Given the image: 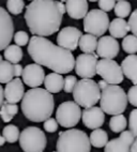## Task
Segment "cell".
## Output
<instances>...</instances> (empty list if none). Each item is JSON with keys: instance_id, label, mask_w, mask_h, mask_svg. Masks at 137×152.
Listing matches in <instances>:
<instances>
[{"instance_id": "cell-4", "label": "cell", "mask_w": 137, "mask_h": 152, "mask_svg": "<svg viewBox=\"0 0 137 152\" xmlns=\"http://www.w3.org/2000/svg\"><path fill=\"white\" fill-rule=\"evenodd\" d=\"M128 94L118 85H108L102 90L100 104L105 114L115 116L122 114L128 106Z\"/></svg>"}, {"instance_id": "cell-31", "label": "cell", "mask_w": 137, "mask_h": 152, "mask_svg": "<svg viewBox=\"0 0 137 152\" xmlns=\"http://www.w3.org/2000/svg\"><path fill=\"white\" fill-rule=\"evenodd\" d=\"M122 48L128 54H136L137 53V37L134 34L125 35L122 41Z\"/></svg>"}, {"instance_id": "cell-50", "label": "cell", "mask_w": 137, "mask_h": 152, "mask_svg": "<svg viewBox=\"0 0 137 152\" xmlns=\"http://www.w3.org/2000/svg\"><path fill=\"white\" fill-rule=\"evenodd\" d=\"M30 1H32V0H30Z\"/></svg>"}, {"instance_id": "cell-45", "label": "cell", "mask_w": 137, "mask_h": 152, "mask_svg": "<svg viewBox=\"0 0 137 152\" xmlns=\"http://www.w3.org/2000/svg\"><path fill=\"white\" fill-rule=\"evenodd\" d=\"M88 1H90V2H96V1H99V0H88Z\"/></svg>"}, {"instance_id": "cell-49", "label": "cell", "mask_w": 137, "mask_h": 152, "mask_svg": "<svg viewBox=\"0 0 137 152\" xmlns=\"http://www.w3.org/2000/svg\"><path fill=\"white\" fill-rule=\"evenodd\" d=\"M54 152H58V151H54Z\"/></svg>"}, {"instance_id": "cell-29", "label": "cell", "mask_w": 137, "mask_h": 152, "mask_svg": "<svg viewBox=\"0 0 137 152\" xmlns=\"http://www.w3.org/2000/svg\"><path fill=\"white\" fill-rule=\"evenodd\" d=\"M19 130L16 125L13 124H9L7 126H4V129L2 130V136L4 137L6 141L10 142V144H14L19 139Z\"/></svg>"}, {"instance_id": "cell-41", "label": "cell", "mask_w": 137, "mask_h": 152, "mask_svg": "<svg viewBox=\"0 0 137 152\" xmlns=\"http://www.w3.org/2000/svg\"><path fill=\"white\" fill-rule=\"evenodd\" d=\"M3 99H4V89L0 85V107L3 104Z\"/></svg>"}, {"instance_id": "cell-36", "label": "cell", "mask_w": 137, "mask_h": 152, "mask_svg": "<svg viewBox=\"0 0 137 152\" xmlns=\"http://www.w3.org/2000/svg\"><path fill=\"white\" fill-rule=\"evenodd\" d=\"M58 121L54 118H48L44 121L43 123V126H44V130L48 132V133H55L56 131L58 130Z\"/></svg>"}, {"instance_id": "cell-5", "label": "cell", "mask_w": 137, "mask_h": 152, "mask_svg": "<svg viewBox=\"0 0 137 152\" xmlns=\"http://www.w3.org/2000/svg\"><path fill=\"white\" fill-rule=\"evenodd\" d=\"M56 148L58 152H90L91 144L84 131L72 129L59 134Z\"/></svg>"}, {"instance_id": "cell-19", "label": "cell", "mask_w": 137, "mask_h": 152, "mask_svg": "<svg viewBox=\"0 0 137 152\" xmlns=\"http://www.w3.org/2000/svg\"><path fill=\"white\" fill-rule=\"evenodd\" d=\"M66 13L73 19H82L88 13V0H66Z\"/></svg>"}, {"instance_id": "cell-21", "label": "cell", "mask_w": 137, "mask_h": 152, "mask_svg": "<svg viewBox=\"0 0 137 152\" xmlns=\"http://www.w3.org/2000/svg\"><path fill=\"white\" fill-rule=\"evenodd\" d=\"M64 78L59 73H50L44 78V86L47 91L50 93H58L63 89Z\"/></svg>"}, {"instance_id": "cell-13", "label": "cell", "mask_w": 137, "mask_h": 152, "mask_svg": "<svg viewBox=\"0 0 137 152\" xmlns=\"http://www.w3.org/2000/svg\"><path fill=\"white\" fill-rule=\"evenodd\" d=\"M14 35V23L10 14L0 7V52L10 45Z\"/></svg>"}, {"instance_id": "cell-26", "label": "cell", "mask_w": 137, "mask_h": 152, "mask_svg": "<svg viewBox=\"0 0 137 152\" xmlns=\"http://www.w3.org/2000/svg\"><path fill=\"white\" fill-rule=\"evenodd\" d=\"M14 76L13 63L8 60H1L0 61V84H8L11 82Z\"/></svg>"}, {"instance_id": "cell-48", "label": "cell", "mask_w": 137, "mask_h": 152, "mask_svg": "<svg viewBox=\"0 0 137 152\" xmlns=\"http://www.w3.org/2000/svg\"><path fill=\"white\" fill-rule=\"evenodd\" d=\"M116 1H121V0H116Z\"/></svg>"}, {"instance_id": "cell-27", "label": "cell", "mask_w": 137, "mask_h": 152, "mask_svg": "<svg viewBox=\"0 0 137 152\" xmlns=\"http://www.w3.org/2000/svg\"><path fill=\"white\" fill-rule=\"evenodd\" d=\"M4 58L6 60L10 61L11 63H19L23 59V50L20 46L13 44V45H9L4 49Z\"/></svg>"}, {"instance_id": "cell-42", "label": "cell", "mask_w": 137, "mask_h": 152, "mask_svg": "<svg viewBox=\"0 0 137 152\" xmlns=\"http://www.w3.org/2000/svg\"><path fill=\"white\" fill-rule=\"evenodd\" d=\"M98 85H99L100 89H101V90H103V89H104V88H106L107 86H108V85H109V84H107V83L105 82L104 79H103V80H100V82L98 83Z\"/></svg>"}, {"instance_id": "cell-25", "label": "cell", "mask_w": 137, "mask_h": 152, "mask_svg": "<svg viewBox=\"0 0 137 152\" xmlns=\"http://www.w3.org/2000/svg\"><path fill=\"white\" fill-rule=\"evenodd\" d=\"M18 113V106L14 103L4 102L0 107V117L3 122H10Z\"/></svg>"}, {"instance_id": "cell-24", "label": "cell", "mask_w": 137, "mask_h": 152, "mask_svg": "<svg viewBox=\"0 0 137 152\" xmlns=\"http://www.w3.org/2000/svg\"><path fill=\"white\" fill-rule=\"evenodd\" d=\"M89 139H90L91 146L95 147V148H103L108 142V134L100 128L95 129L94 131L91 132Z\"/></svg>"}, {"instance_id": "cell-37", "label": "cell", "mask_w": 137, "mask_h": 152, "mask_svg": "<svg viewBox=\"0 0 137 152\" xmlns=\"http://www.w3.org/2000/svg\"><path fill=\"white\" fill-rule=\"evenodd\" d=\"M99 7L104 12H109L116 6V0H99Z\"/></svg>"}, {"instance_id": "cell-44", "label": "cell", "mask_w": 137, "mask_h": 152, "mask_svg": "<svg viewBox=\"0 0 137 152\" xmlns=\"http://www.w3.org/2000/svg\"><path fill=\"white\" fill-rule=\"evenodd\" d=\"M4 141H6V139H4V137H3L1 134H0V147L2 146L3 144H4Z\"/></svg>"}, {"instance_id": "cell-14", "label": "cell", "mask_w": 137, "mask_h": 152, "mask_svg": "<svg viewBox=\"0 0 137 152\" xmlns=\"http://www.w3.org/2000/svg\"><path fill=\"white\" fill-rule=\"evenodd\" d=\"M22 77L23 82L25 83L28 87L36 88L40 87L44 83L45 72H44L42 65L38 64V63H31L24 68Z\"/></svg>"}, {"instance_id": "cell-34", "label": "cell", "mask_w": 137, "mask_h": 152, "mask_svg": "<svg viewBox=\"0 0 137 152\" xmlns=\"http://www.w3.org/2000/svg\"><path fill=\"white\" fill-rule=\"evenodd\" d=\"M76 84H77V78L74 75H68L66 77H64V85H63L64 92L72 93Z\"/></svg>"}, {"instance_id": "cell-35", "label": "cell", "mask_w": 137, "mask_h": 152, "mask_svg": "<svg viewBox=\"0 0 137 152\" xmlns=\"http://www.w3.org/2000/svg\"><path fill=\"white\" fill-rule=\"evenodd\" d=\"M129 128L133 135L137 137V108L133 109L130 114L129 118Z\"/></svg>"}, {"instance_id": "cell-43", "label": "cell", "mask_w": 137, "mask_h": 152, "mask_svg": "<svg viewBox=\"0 0 137 152\" xmlns=\"http://www.w3.org/2000/svg\"><path fill=\"white\" fill-rule=\"evenodd\" d=\"M131 152H137V137H135V140L131 146Z\"/></svg>"}, {"instance_id": "cell-38", "label": "cell", "mask_w": 137, "mask_h": 152, "mask_svg": "<svg viewBox=\"0 0 137 152\" xmlns=\"http://www.w3.org/2000/svg\"><path fill=\"white\" fill-rule=\"evenodd\" d=\"M128 101L131 105L137 107V85H134L133 87L129 89L128 92Z\"/></svg>"}, {"instance_id": "cell-1", "label": "cell", "mask_w": 137, "mask_h": 152, "mask_svg": "<svg viewBox=\"0 0 137 152\" xmlns=\"http://www.w3.org/2000/svg\"><path fill=\"white\" fill-rule=\"evenodd\" d=\"M28 54L36 63L56 73L68 74L75 68V58L71 50L56 45L45 37L33 35L28 43Z\"/></svg>"}, {"instance_id": "cell-33", "label": "cell", "mask_w": 137, "mask_h": 152, "mask_svg": "<svg viewBox=\"0 0 137 152\" xmlns=\"http://www.w3.org/2000/svg\"><path fill=\"white\" fill-rule=\"evenodd\" d=\"M14 42L18 46H25L29 43V35L26 31H17L14 34Z\"/></svg>"}, {"instance_id": "cell-46", "label": "cell", "mask_w": 137, "mask_h": 152, "mask_svg": "<svg viewBox=\"0 0 137 152\" xmlns=\"http://www.w3.org/2000/svg\"><path fill=\"white\" fill-rule=\"evenodd\" d=\"M60 1H61V2H63V3L66 2V0H60Z\"/></svg>"}, {"instance_id": "cell-40", "label": "cell", "mask_w": 137, "mask_h": 152, "mask_svg": "<svg viewBox=\"0 0 137 152\" xmlns=\"http://www.w3.org/2000/svg\"><path fill=\"white\" fill-rule=\"evenodd\" d=\"M13 70H14V76H15V77H19V76H22L24 68H23L19 63H14V64H13Z\"/></svg>"}, {"instance_id": "cell-30", "label": "cell", "mask_w": 137, "mask_h": 152, "mask_svg": "<svg viewBox=\"0 0 137 152\" xmlns=\"http://www.w3.org/2000/svg\"><path fill=\"white\" fill-rule=\"evenodd\" d=\"M114 10H115L116 16L120 17V18H125V17H128L131 14L132 6L129 1L121 0V1H118V2L116 3Z\"/></svg>"}, {"instance_id": "cell-32", "label": "cell", "mask_w": 137, "mask_h": 152, "mask_svg": "<svg viewBox=\"0 0 137 152\" xmlns=\"http://www.w3.org/2000/svg\"><path fill=\"white\" fill-rule=\"evenodd\" d=\"M25 8L24 0H8L7 1V9L13 15H18L23 12Z\"/></svg>"}, {"instance_id": "cell-3", "label": "cell", "mask_w": 137, "mask_h": 152, "mask_svg": "<svg viewBox=\"0 0 137 152\" xmlns=\"http://www.w3.org/2000/svg\"><path fill=\"white\" fill-rule=\"evenodd\" d=\"M54 108V96L46 89L31 88L23 96L22 111L29 121L43 122L52 117Z\"/></svg>"}, {"instance_id": "cell-12", "label": "cell", "mask_w": 137, "mask_h": 152, "mask_svg": "<svg viewBox=\"0 0 137 152\" xmlns=\"http://www.w3.org/2000/svg\"><path fill=\"white\" fill-rule=\"evenodd\" d=\"M82 35V31L73 26H68L60 30L57 35V44L63 48L68 50H75L79 44L80 37Z\"/></svg>"}, {"instance_id": "cell-11", "label": "cell", "mask_w": 137, "mask_h": 152, "mask_svg": "<svg viewBox=\"0 0 137 152\" xmlns=\"http://www.w3.org/2000/svg\"><path fill=\"white\" fill-rule=\"evenodd\" d=\"M98 54H80L75 59V72L82 78H92L96 74V64H98Z\"/></svg>"}, {"instance_id": "cell-28", "label": "cell", "mask_w": 137, "mask_h": 152, "mask_svg": "<svg viewBox=\"0 0 137 152\" xmlns=\"http://www.w3.org/2000/svg\"><path fill=\"white\" fill-rule=\"evenodd\" d=\"M128 121L122 114L115 115L109 120V128L114 133H121L126 129Z\"/></svg>"}, {"instance_id": "cell-15", "label": "cell", "mask_w": 137, "mask_h": 152, "mask_svg": "<svg viewBox=\"0 0 137 152\" xmlns=\"http://www.w3.org/2000/svg\"><path fill=\"white\" fill-rule=\"evenodd\" d=\"M120 45L116 38L111 35H103L98 41L96 53L98 56L105 59H114L118 56Z\"/></svg>"}, {"instance_id": "cell-20", "label": "cell", "mask_w": 137, "mask_h": 152, "mask_svg": "<svg viewBox=\"0 0 137 152\" xmlns=\"http://www.w3.org/2000/svg\"><path fill=\"white\" fill-rule=\"evenodd\" d=\"M121 69L123 75L134 85H137V55L131 54L124 58L121 63Z\"/></svg>"}, {"instance_id": "cell-6", "label": "cell", "mask_w": 137, "mask_h": 152, "mask_svg": "<svg viewBox=\"0 0 137 152\" xmlns=\"http://www.w3.org/2000/svg\"><path fill=\"white\" fill-rule=\"evenodd\" d=\"M72 93L75 102L85 108L95 106L101 99V89L99 85L91 78H82L78 80Z\"/></svg>"}, {"instance_id": "cell-17", "label": "cell", "mask_w": 137, "mask_h": 152, "mask_svg": "<svg viewBox=\"0 0 137 152\" xmlns=\"http://www.w3.org/2000/svg\"><path fill=\"white\" fill-rule=\"evenodd\" d=\"M82 120L86 128L95 130L104 124L105 113L101 107H96V106L87 107L82 113Z\"/></svg>"}, {"instance_id": "cell-10", "label": "cell", "mask_w": 137, "mask_h": 152, "mask_svg": "<svg viewBox=\"0 0 137 152\" xmlns=\"http://www.w3.org/2000/svg\"><path fill=\"white\" fill-rule=\"evenodd\" d=\"M96 74L101 76L109 85H119L123 82L124 78L120 65L112 59H105V58H102L98 61Z\"/></svg>"}, {"instance_id": "cell-47", "label": "cell", "mask_w": 137, "mask_h": 152, "mask_svg": "<svg viewBox=\"0 0 137 152\" xmlns=\"http://www.w3.org/2000/svg\"><path fill=\"white\" fill-rule=\"evenodd\" d=\"M1 60H2V56H1V55H0V61H1Z\"/></svg>"}, {"instance_id": "cell-7", "label": "cell", "mask_w": 137, "mask_h": 152, "mask_svg": "<svg viewBox=\"0 0 137 152\" xmlns=\"http://www.w3.org/2000/svg\"><path fill=\"white\" fill-rule=\"evenodd\" d=\"M18 140L25 152H44L47 145L45 133L36 126H28L23 130Z\"/></svg>"}, {"instance_id": "cell-18", "label": "cell", "mask_w": 137, "mask_h": 152, "mask_svg": "<svg viewBox=\"0 0 137 152\" xmlns=\"http://www.w3.org/2000/svg\"><path fill=\"white\" fill-rule=\"evenodd\" d=\"M25 94V88L20 78H13L11 82L7 84L4 88V98L9 103H18L23 100V96Z\"/></svg>"}, {"instance_id": "cell-16", "label": "cell", "mask_w": 137, "mask_h": 152, "mask_svg": "<svg viewBox=\"0 0 137 152\" xmlns=\"http://www.w3.org/2000/svg\"><path fill=\"white\" fill-rule=\"evenodd\" d=\"M134 140L135 136L131 131H123L119 137L108 140L104 147V152H131V146Z\"/></svg>"}, {"instance_id": "cell-23", "label": "cell", "mask_w": 137, "mask_h": 152, "mask_svg": "<svg viewBox=\"0 0 137 152\" xmlns=\"http://www.w3.org/2000/svg\"><path fill=\"white\" fill-rule=\"evenodd\" d=\"M78 46H79L80 50H82V53H87V54L94 53L96 50V47H98V40H96V37L93 34H90V33L82 34V37H80Z\"/></svg>"}, {"instance_id": "cell-22", "label": "cell", "mask_w": 137, "mask_h": 152, "mask_svg": "<svg viewBox=\"0 0 137 152\" xmlns=\"http://www.w3.org/2000/svg\"><path fill=\"white\" fill-rule=\"evenodd\" d=\"M108 30H109V33L111 37L116 39H122L130 31L129 23L126 22L124 18H120V17L115 18L112 19L111 23L109 24Z\"/></svg>"}, {"instance_id": "cell-8", "label": "cell", "mask_w": 137, "mask_h": 152, "mask_svg": "<svg viewBox=\"0 0 137 152\" xmlns=\"http://www.w3.org/2000/svg\"><path fill=\"white\" fill-rule=\"evenodd\" d=\"M109 24V17L101 9H92L84 17V30L95 37H103Z\"/></svg>"}, {"instance_id": "cell-39", "label": "cell", "mask_w": 137, "mask_h": 152, "mask_svg": "<svg viewBox=\"0 0 137 152\" xmlns=\"http://www.w3.org/2000/svg\"><path fill=\"white\" fill-rule=\"evenodd\" d=\"M129 26H130V30L133 32V34L137 37V9L133 11V13L130 16Z\"/></svg>"}, {"instance_id": "cell-9", "label": "cell", "mask_w": 137, "mask_h": 152, "mask_svg": "<svg viewBox=\"0 0 137 152\" xmlns=\"http://www.w3.org/2000/svg\"><path fill=\"white\" fill-rule=\"evenodd\" d=\"M80 106L73 101H66L59 105L56 111V120L63 128H74L82 118Z\"/></svg>"}, {"instance_id": "cell-2", "label": "cell", "mask_w": 137, "mask_h": 152, "mask_svg": "<svg viewBox=\"0 0 137 152\" xmlns=\"http://www.w3.org/2000/svg\"><path fill=\"white\" fill-rule=\"evenodd\" d=\"M63 13L58 1L55 0H32L25 12V20L33 35L48 37L60 29Z\"/></svg>"}]
</instances>
